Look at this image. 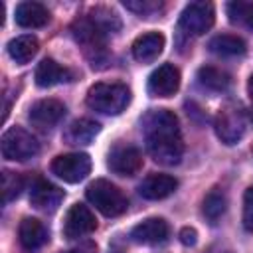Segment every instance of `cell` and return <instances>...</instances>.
<instances>
[{"mask_svg":"<svg viewBox=\"0 0 253 253\" xmlns=\"http://www.w3.org/2000/svg\"><path fill=\"white\" fill-rule=\"evenodd\" d=\"M101 130V125L91 121V119H79L75 123L69 125V128L65 130L63 138L69 144H89Z\"/></svg>","mask_w":253,"mask_h":253,"instance_id":"44dd1931","label":"cell"},{"mask_svg":"<svg viewBox=\"0 0 253 253\" xmlns=\"http://www.w3.org/2000/svg\"><path fill=\"white\" fill-rule=\"evenodd\" d=\"M142 130L148 154L164 166H174L182 160L184 142L178 119L168 109H152L142 119Z\"/></svg>","mask_w":253,"mask_h":253,"instance_id":"6da1fadb","label":"cell"},{"mask_svg":"<svg viewBox=\"0 0 253 253\" xmlns=\"http://www.w3.org/2000/svg\"><path fill=\"white\" fill-rule=\"evenodd\" d=\"M245 128H247V121L239 107L225 105L219 109V113L215 117V134L219 136L221 142L235 144L245 134Z\"/></svg>","mask_w":253,"mask_h":253,"instance_id":"8992f818","label":"cell"},{"mask_svg":"<svg viewBox=\"0 0 253 253\" xmlns=\"http://www.w3.org/2000/svg\"><path fill=\"white\" fill-rule=\"evenodd\" d=\"M71 77H73V73L67 67H61L51 57L42 59L38 63V67H36V73H34V79H36V85L38 87H53L57 83L71 81Z\"/></svg>","mask_w":253,"mask_h":253,"instance_id":"ac0fdd59","label":"cell"},{"mask_svg":"<svg viewBox=\"0 0 253 253\" xmlns=\"http://www.w3.org/2000/svg\"><path fill=\"white\" fill-rule=\"evenodd\" d=\"M164 49V36L160 32H148L132 42V57L140 63L154 61Z\"/></svg>","mask_w":253,"mask_h":253,"instance_id":"2e32d148","label":"cell"},{"mask_svg":"<svg viewBox=\"0 0 253 253\" xmlns=\"http://www.w3.org/2000/svg\"><path fill=\"white\" fill-rule=\"evenodd\" d=\"M178 188V180L170 174H148L140 186L138 194L146 200H164Z\"/></svg>","mask_w":253,"mask_h":253,"instance_id":"5bb4252c","label":"cell"},{"mask_svg":"<svg viewBox=\"0 0 253 253\" xmlns=\"http://www.w3.org/2000/svg\"><path fill=\"white\" fill-rule=\"evenodd\" d=\"M215 20L213 6L210 2H190L180 14V30L188 36H202L206 34Z\"/></svg>","mask_w":253,"mask_h":253,"instance_id":"5b68a950","label":"cell"},{"mask_svg":"<svg viewBox=\"0 0 253 253\" xmlns=\"http://www.w3.org/2000/svg\"><path fill=\"white\" fill-rule=\"evenodd\" d=\"M180 87V71L172 63H164L148 77V93L152 97H170Z\"/></svg>","mask_w":253,"mask_h":253,"instance_id":"8fae6325","label":"cell"},{"mask_svg":"<svg viewBox=\"0 0 253 253\" xmlns=\"http://www.w3.org/2000/svg\"><path fill=\"white\" fill-rule=\"evenodd\" d=\"M89 170H91V158L85 152L59 154L51 162V172L67 184L81 182L89 174Z\"/></svg>","mask_w":253,"mask_h":253,"instance_id":"52a82bcc","label":"cell"},{"mask_svg":"<svg viewBox=\"0 0 253 253\" xmlns=\"http://www.w3.org/2000/svg\"><path fill=\"white\" fill-rule=\"evenodd\" d=\"M22 188H24V180H22L20 174L10 172V170L2 172V202L4 204H8L14 198H18Z\"/></svg>","mask_w":253,"mask_h":253,"instance_id":"484cf974","label":"cell"},{"mask_svg":"<svg viewBox=\"0 0 253 253\" xmlns=\"http://www.w3.org/2000/svg\"><path fill=\"white\" fill-rule=\"evenodd\" d=\"M16 24L22 28H42L49 22V12L40 2H20L16 6Z\"/></svg>","mask_w":253,"mask_h":253,"instance_id":"d6986e66","label":"cell"},{"mask_svg":"<svg viewBox=\"0 0 253 253\" xmlns=\"http://www.w3.org/2000/svg\"><path fill=\"white\" fill-rule=\"evenodd\" d=\"M170 227L162 217H148L130 229V239L140 245H158L168 239Z\"/></svg>","mask_w":253,"mask_h":253,"instance_id":"7c38bea8","label":"cell"},{"mask_svg":"<svg viewBox=\"0 0 253 253\" xmlns=\"http://www.w3.org/2000/svg\"><path fill=\"white\" fill-rule=\"evenodd\" d=\"M227 16L233 24L245 26L253 30V2H243V0H235L227 4Z\"/></svg>","mask_w":253,"mask_h":253,"instance_id":"d4e9b609","label":"cell"},{"mask_svg":"<svg viewBox=\"0 0 253 253\" xmlns=\"http://www.w3.org/2000/svg\"><path fill=\"white\" fill-rule=\"evenodd\" d=\"M63 200V190L49 184L47 180H38L30 190V202L34 208L43 211H53Z\"/></svg>","mask_w":253,"mask_h":253,"instance_id":"e0dca14e","label":"cell"},{"mask_svg":"<svg viewBox=\"0 0 253 253\" xmlns=\"http://www.w3.org/2000/svg\"><path fill=\"white\" fill-rule=\"evenodd\" d=\"M247 93H249V99L253 101V75H251L249 81H247Z\"/></svg>","mask_w":253,"mask_h":253,"instance_id":"f546056e","label":"cell"},{"mask_svg":"<svg viewBox=\"0 0 253 253\" xmlns=\"http://www.w3.org/2000/svg\"><path fill=\"white\" fill-rule=\"evenodd\" d=\"M180 241L186 247H194L198 243V231L194 227H182L180 229Z\"/></svg>","mask_w":253,"mask_h":253,"instance_id":"f1b7e54d","label":"cell"},{"mask_svg":"<svg viewBox=\"0 0 253 253\" xmlns=\"http://www.w3.org/2000/svg\"><path fill=\"white\" fill-rule=\"evenodd\" d=\"M123 6L126 10H132V12L140 14V16H148V14H152V12L162 8L160 2H150V0H125Z\"/></svg>","mask_w":253,"mask_h":253,"instance_id":"4316f807","label":"cell"},{"mask_svg":"<svg viewBox=\"0 0 253 253\" xmlns=\"http://www.w3.org/2000/svg\"><path fill=\"white\" fill-rule=\"evenodd\" d=\"M85 196L91 202V206H95L107 217H117V215L125 213L128 208V200L121 192V188H117L115 184H111L109 180H103V178L91 182L87 186Z\"/></svg>","mask_w":253,"mask_h":253,"instance_id":"3957f363","label":"cell"},{"mask_svg":"<svg viewBox=\"0 0 253 253\" xmlns=\"http://www.w3.org/2000/svg\"><path fill=\"white\" fill-rule=\"evenodd\" d=\"M210 51L217 53V55H223V57H235V55H243L245 53V42L239 38V36H233V34H221V36H215L210 40L208 43Z\"/></svg>","mask_w":253,"mask_h":253,"instance_id":"7402d4cb","label":"cell"},{"mask_svg":"<svg viewBox=\"0 0 253 253\" xmlns=\"http://www.w3.org/2000/svg\"><path fill=\"white\" fill-rule=\"evenodd\" d=\"M243 227L253 233V186H249L243 194Z\"/></svg>","mask_w":253,"mask_h":253,"instance_id":"83f0119b","label":"cell"},{"mask_svg":"<svg viewBox=\"0 0 253 253\" xmlns=\"http://www.w3.org/2000/svg\"><path fill=\"white\" fill-rule=\"evenodd\" d=\"M18 239H20L22 249L32 253V251L40 249L47 241V229L40 219L24 217L20 221V227H18Z\"/></svg>","mask_w":253,"mask_h":253,"instance_id":"9a60e30c","label":"cell"},{"mask_svg":"<svg viewBox=\"0 0 253 253\" xmlns=\"http://www.w3.org/2000/svg\"><path fill=\"white\" fill-rule=\"evenodd\" d=\"M65 115V105L57 99H42L30 107V121L38 128H51Z\"/></svg>","mask_w":253,"mask_h":253,"instance_id":"4fadbf2b","label":"cell"},{"mask_svg":"<svg viewBox=\"0 0 253 253\" xmlns=\"http://www.w3.org/2000/svg\"><path fill=\"white\" fill-rule=\"evenodd\" d=\"M227 210V198L223 194V190L219 188H213L208 192V196L204 198V204H202V213L204 217L210 221V223H217L219 217L225 213Z\"/></svg>","mask_w":253,"mask_h":253,"instance_id":"cb8c5ba5","label":"cell"},{"mask_svg":"<svg viewBox=\"0 0 253 253\" xmlns=\"http://www.w3.org/2000/svg\"><path fill=\"white\" fill-rule=\"evenodd\" d=\"M229 75L225 71H221L219 67H213V65H204L198 69V83L208 89V91H213V93H221L229 87Z\"/></svg>","mask_w":253,"mask_h":253,"instance_id":"603a6c76","label":"cell"},{"mask_svg":"<svg viewBox=\"0 0 253 253\" xmlns=\"http://www.w3.org/2000/svg\"><path fill=\"white\" fill-rule=\"evenodd\" d=\"M63 253H77V251H63Z\"/></svg>","mask_w":253,"mask_h":253,"instance_id":"4dcf8cb0","label":"cell"},{"mask_svg":"<svg viewBox=\"0 0 253 253\" xmlns=\"http://www.w3.org/2000/svg\"><path fill=\"white\" fill-rule=\"evenodd\" d=\"M73 38L75 42L83 47V51L93 59V53L97 57V51H103V40H105V32L87 16L81 18L73 24Z\"/></svg>","mask_w":253,"mask_h":253,"instance_id":"30bf717a","label":"cell"},{"mask_svg":"<svg viewBox=\"0 0 253 253\" xmlns=\"http://www.w3.org/2000/svg\"><path fill=\"white\" fill-rule=\"evenodd\" d=\"M38 49H40V42L32 34H24L8 42V55L20 65L28 63L38 53Z\"/></svg>","mask_w":253,"mask_h":253,"instance_id":"ffe728a7","label":"cell"},{"mask_svg":"<svg viewBox=\"0 0 253 253\" xmlns=\"http://www.w3.org/2000/svg\"><path fill=\"white\" fill-rule=\"evenodd\" d=\"M107 166L113 174L134 176L142 168V154L130 144H117L107 158Z\"/></svg>","mask_w":253,"mask_h":253,"instance_id":"ba28073f","label":"cell"},{"mask_svg":"<svg viewBox=\"0 0 253 253\" xmlns=\"http://www.w3.org/2000/svg\"><path fill=\"white\" fill-rule=\"evenodd\" d=\"M0 152L6 160L24 162L40 152V144L32 132L22 126H10L0 138Z\"/></svg>","mask_w":253,"mask_h":253,"instance_id":"277c9868","label":"cell"},{"mask_svg":"<svg viewBox=\"0 0 253 253\" xmlns=\"http://www.w3.org/2000/svg\"><path fill=\"white\" fill-rule=\"evenodd\" d=\"M95 227H97V219L85 204H73L67 210L65 221H63V235L67 239L83 237V235L95 231Z\"/></svg>","mask_w":253,"mask_h":253,"instance_id":"9c48e42d","label":"cell"},{"mask_svg":"<svg viewBox=\"0 0 253 253\" xmlns=\"http://www.w3.org/2000/svg\"><path fill=\"white\" fill-rule=\"evenodd\" d=\"M85 101L89 109L103 115H121L130 103V91L125 83H95Z\"/></svg>","mask_w":253,"mask_h":253,"instance_id":"7a4b0ae2","label":"cell"}]
</instances>
